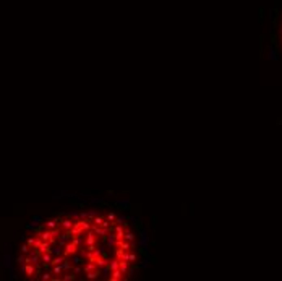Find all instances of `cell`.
Instances as JSON below:
<instances>
[{
    "instance_id": "6da1fadb",
    "label": "cell",
    "mask_w": 282,
    "mask_h": 281,
    "mask_svg": "<svg viewBox=\"0 0 282 281\" xmlns=\"http://www.w3.org/2000/svg\"><path fill=\"white\" fill-rule=\"evenodd\" d=\"M149 262L148 236L131 211L115 205L63 210L21 234L13 267L25 280H128Z\"/></svg>"
},
{
    "instance_id": "7a4b0ae2",
    "label": "cell",
    "mask_w": 282,
    "mask_h": 281,
    "mask_svg": "<svg viewBox=\"0 0 282 281\" xmlns=\"http://www.w3.org/2000/svg\"><path fill=\"white\" fill-rule=\"evenodd\" d=\"M274 31H276V36H274V42L277 46V52L282 59V5H281V10H279V15L276 18V26H274Z\"/></svg>"
}]
</instances>
